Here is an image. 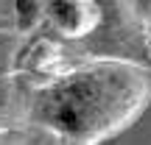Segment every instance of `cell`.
Segmentation results:
<instances>
[{
  "label": "cell",
  "mask_w": 151,
  "mask_h": 145,
  "mask_svg": "<svg viewBox=\"0 0 151 145\" xmlns=\"http://www.w3.org/2000/svg\"><path fill=\"white\" fill-rule=\"evenodd\" d=\"M28 39L31 36H22V34H17V31L0 28V78L17 75V61H20V53H22Z\"/></svg>",
  "instance_id": "5b68a950"
},
{
  "label": "cell",
  "mask_w": 151,
  "mask_h": 145,
  "mask_svg": "<svg viewBox=\"0 0 151 145\" xmlns=\"http://www.w3.org/2000/svg\"><path fill=\"white\" fill-rule=\"evenodd\" d=\"M84 59L87 56H81L76 45L62 42L59 36L48 31H39L22 48L20 61H17V75H25L37 86H45L62 78L65 73H70L73 67H78Z\"/></svg>",
  "instance_id": "7a4b0ae2"
},
{
  "label": "cell",
  "mask_w": 151,
  "mask_h": 145,
  "mask_svg": "<svg viewBox=\"0 0 151 145\" xmlns=\"http://www.w3.org/2000/svg\"><path fill=\"white\" fill-rule=\"evenodd\" d=\"M39 86L25 75H6L0 78V134L31 129L34 98Z\"/></svg>",
  "instance_id": "277c9868"
},
{
  "label": "cell",
  "mask_w": 151,
  "mask_h": 145,
  "mask_svg": "<svg viewBox=\"0 0 151 145\" xmlns=\"http://www.w3.org/2000/svg\"><path fill=\"white\" fill-rule=\"evenodd\" d=\"M151 106V67L126 59H84L37 89L31 129L56 145H104Z\"/></svg>",
  "instance_id": "6da1fadb"
},
{
  "label": "cell",
  "mask_w": 151,
  "mask_h": 145,
  "mask_svg": "<svg viewBox=\"0 0 151 145\" xmlns=\"http://www.w3.org/2000/svg\"><path fill=\"white\" fill-rule=\"evenodd\" d=\"M0 145H31V131H9V134H0Z\"/></svg>",
  "instance_id": "8992f818"
},
{
  "label": "cell",
  "mask_w": 151,
  "mask_h": 145,
  "mask_svg": "<svg viewBox=\"0 0 151 145\" xmlns=\"http://www.w3.org/2000/svg\"><path fill=\"white\" fill-rule=\"evenodd\" d=\"M104 22V3L92 0H56L45 6V25L48 34L59 36L67 45H81Z\"/></svg>",
  "instance_id": "3957f363"
},
{
  "label": "cell",
  "mask_w": 151,
  "mask_h": 145,
  "mask_svg": "<svg viewBox=\"0 0 151 145\" xmlns=\"http://www.w3.org/2000/svg\"><path fill=\"white\" fill-rule=\"evenodd\" d=\"M143 45H146V61H148V67H151V22L146 25V42H143Z\"/></svg>",
  "instance_id": "52a82bcc"
}]
</instances>
